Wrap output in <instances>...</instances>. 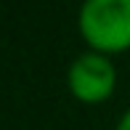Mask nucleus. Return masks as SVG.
<instances>
[{
	"mask_svg": "<svg viewBox=\"0 0 130 130\" xmlns=\"http://www.w3.org/2000/svg\"><path fill=\"white\" fill-rule=\"evenodd\" d=\"M77 29L90 51L111 56L130 48V0H88L77 13Z\"/></svg>",
	"mask_w": 130,
	"mask_h": 130,
	"instance_id": "nucleus-1",
	"label": "nucleus"
},
{
	"mask_svg": "<svg viewBox=\"0 0 130 130\" xmlns=\"http://www.w3.org/2000/svg\"><path fill=\"white\" fill-rule=\"evenodd\" d=\"M114 130H130V109L120 117V122H117V127H114Z\"/></svg>",
	"mask_w": 130,
	"mask_h": 130,
	"instance_id": "nucleus-3",
	"label": "nucleus"
},
{
	"mask_svg": "<svg viewBox=\"0 0 130 130\" xmlns=\"http://www.w3.org/2000/svg\"><path fill=\"white\" fill-rule=\"evenodd\" d=\"M67 82L72 96L82 104H101L114 93L117 88V69L114 61L104 53L85 51L80 56H74V61L69 64Z\"/></svg>",
	"mask_w": 130,
	"mask_h": 130,
	"instance_id": "nucleus-2",
	"label": "nucleus"
}]
</instances>
